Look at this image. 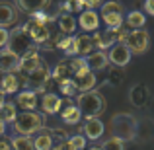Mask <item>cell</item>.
<instances>
[{"instance_id":"2","label":"cell","mask_w":154,"mask_h":150,"mask_svg":"<svg viewBox=\"0 0 154 150\" xmlns=\"http://www.w3.org/2000/svg\"><path fill=\"white\" fill-rule=\"evenodd\" d=\"M109 131L121 140H133L137 136V119L129 113H117L109 121Z\"/></svg>"},{"instance_id":"41","label":"cell","mask_w":154,"mask_h":150,"mask_svg":"<svg viewBox=\"0 0 154 150\" xmlns=\"http://www.w3.org/2000/svg\"><path fill=\"white\" fill-rule=\"evenodd\" d=\"M84 2H86V8L94 10L96 6H100V4H102V0H84Z\"/></svg>"},{"instance_id":"35","label":"cell","mask_w":154,"mask_h":150,"mask_svg":"<svg viewBox=\"0 0 154 150\" xmlns=\"http://www.w3.org/2000/svg\"><path fill=\"white\" fill-rule=\"evenodd\" d=\"M29 16H31L33 22H39V23H49L51 22V16L47 14L45 10H37V12H33V14H29Z\"/></svg>"},{"instance_id":"5","label":"cell","mask_w":154,"mask_h":150,"mask_svg":"<svg viewBox=\"0 0 154 150\" xmlns=\"http://www.w3.org/2000/svg\"><path fill=\"white\" fill-rule=\"evenodd\" d=\"M123 43L131 49V53L140 55V53H144L148 49V45H150V35H148V31H144L143 27H140V29H129V33H127V37H125Z\"/></svg>"},{"instance_id":"11","label":"cell","mask_w":154,"mask_h":150,"mask_svg":"<svg viewBox=\"0 0 154 150\" xmlns=\"http://www.w3.org/2000/svg\"><path fill=\"white\" fill-rule=\"evenodd\" d=\"M72 80H74L78 92L94 90V86H96V74H94V70H92V68H84V70L76 72V74L72 76Z\"/></svg>"},{"instance_id":"44","label":"cell","mask_w":154,"mask_h":150,"mask_svg":"<svg viewBox=\"0 0 154 150\" xmlns=\"http://www.w3.org/2000/svg\"><path fill=\"white\" fill-rule=\"evenodd\" d=\"M2 105H4V92L0 90V107H2Z\"/></svg>"},{"instance_id":"27","label":"cell","mask_w":154,"mask_h":150,"mask_svg":"<svg viewBox=\"0 0 154 150\" xmlns=\"http://www.w3.org/2000/svg\"><path fill=\"white\" fill-rule=\"evenodd\" d=\"M57 22H59L60 33H64V35L74 33V29H76V20L72 18L70 14H60L59 18H57Z\"/></svg>"},{"instance_id":"23","label":"cell","mask_w":154,"mask_h":150,"mask_svg":"<svg viewBox=\"0 0 154 150\" xmlns=\"http://www.w3.org/2000/svg\"><path fill=\"white\" fill-rule=\"evenodd\" d=\"M86 63H88V66H90L92 70H102V68L107 66L109 59H107L105 53L98 51V53H90V55L86 57Z\"/></svg>"},{"instance_id":"20","label":"cell","mask_w":154,"mask_h":150,"mask_svg":"<svg viewBox=\"0 0 154 150\" xmlns=\"http://www.w3.org/2000/svg\"><path fill=\"white\" fill-rule=\"evenodd\" d=\"M60 107H63V99H60L59 96H55V94H45V96H43V99H41L43 113L53 115V113L60 111Z\"/></svg>"},{"instance_id":"30","label":"cell","mask_w":154,"mask_h":150,"mask_svg":"<svg viewBox=\"0 0 154 150\" xmlns=\"http://www.w3.org/2000/svg\"><path fill=\"white\" fill-rule=\"evenodd\" d=\"M64 146H66V150H84L86 148V139L82 135H74L64 142Z\"/></svg>"},{"instance_id":"15","label":"cell","mask_w":154,"mask_h":150,"mask_svg":"<svg viewBox=\"0 0 154 150\" xmlns=\"http://www.w3.org/2000/svg\"><path fill=\"white\" fill-rule=\"evenodd\" d=\"M20 59H22V57L16 55V53L10 51V49L2 51L0 53V70L2 72H16V70H20Z\"/></svg>"},{"instance_id":"4","label":"cell","mask_w":154,"mask_h":150,"mask_svg":"<svg viewBox=\"0 0 154 150\" xmlns=\"http://www.w3.org/2000/svg\"><path fill=\"white\" fill-rule=\"evenodd\" d=\"M8 49L10 51H14L16 55H26L27 51H31V49H35V43L31 41V37L23 31V27L20 26V27H16L14 31H10V37H8Z\"/></svg>"},{"instance_id":"24","label":"cell","mask_w":154,"mask_h":150,"mask_svg":"<svg viewBox=\"0 0 154 150\" xmlns=\"http://www.w3.org/2000/svg\"><path fill=\"white\" fill-rule=\"evenodd\" d=\"M18 105L22 109H35L37 107V94L33 90H26L18 96Z\"/></svg>"},{"instance_id":"40","label":"cell","mask_w":154,"mask_h":150,"mask_svg":"<svg viewBox=\"0 0 154 150\" xmlns=\"http://www.w3.org/2000/svg\"><path fill=\"white\" fill-rule=\"evenodd\" d=\"M10 140H6L4 139V135H0V150H12V146H10Z\"/></svg>"},{"instance_id":"32","label":"cell","mask_w":154,"mask_h":150,"mask_svg":"<svg viewBox=\"0 0 154 150\" xmlns=\"http://www.w3.org/2000/svg\"><path fill=\"white\" fill-rule=\"evenodd\" d=\"M59 88H60V92H63L66 98H72V96L78 94V88H76V84H74V80H72V78L59 82Z\"/></svg>"},{"instance_id":"29","label":"cell","mask_w":154,"mask_h":150,"mask_svg":"<svg viewBox=\"0 0 154 150\" xmlns=\"http://www.w3.org/2000/svg\"><path fill=\"white\" fill-rule=\"evenodd\" d=\"M12 146H14V150H35V146H33V140H31L27 135L16 136V139L12 140Z\"/></svg>"},{"instance_id":"8","label":"cell","mask_w":154,"mask_h":150,"mask_svg":"<svg viewBox=\"0 0 154 150\" xmlns=\"http://www.w3.org/2000/svg\"><path fill=\"white\" fill-rule=\"evenodd\" d=\"M22 27H23V31L31 37V41H33L35 45H43V43L49 41V37H51V31H49V26H47V23H39V22L29 20V22L23 23Z\"/></svg>"},{"instance_id":"9","label":"cell","mask_w":154,"mask_h":150,"mask_svg":"<svg viewBox=\"0 0 154 150\" xmlns=\"http://www.w3.org/2000/svg\"><path fill=\"white\" fill-rule=\"evenodd\" d=\"M131 49H129L125 43H115V45H111V51L107 53V59H109V63L111 64H115V66H127L129 64V60H131Z\"/></svg>"},{"instance_id":"34","label":"cell","mask_w":154,"mask_h":150,"mask_svg":"<svg viewBox=\"0 0 154 150\" xmlns=\"http://www.w3.org/2000/svg\"><path fill=\"white\" fill-rule=\"evenodd\" d=\"M125 140H121V139H117V136H111L109 140H105L103 142V150H125Z\"/></svg>"},{"instance_id":"16","label":"cell","mask_w":154,"mask_h":150,"mask_svg":"<svg viewBox=\"0 0 154 150\" xmlns=\"http://www.w3.org/2000/svg\"><path fill=\"white\" fill-rule=\"evenodd\" d=\"M80 27L84 31H98L100 27V16L96 10L86 8L84 12H80Z\"/></svg>"},{"instance_id":"18","label":"cell","mask_w":154,"mask_h":150,"mask_svg":"<svg viewBox=\"0 0 154 150\" xmlns=\"http://www.w3.org/2000/svg\"><path fill=\"white\" fill-rule=\"evenodd\" d=\"M103 131H105V127H103L102 121H100V117H90L84 123V135L92 140H98L103 135Z\"/></svg>"},{"instance_id":"39","label":"cell","mask_w":154,"mask_h":150,"mask_svg":"<svg viewBox=\"0 0 154 150\" xmlns=\"http://www.w3.org/2000/svg\"><path fill=\"white\" fill-rule=\"evenodd\" d=\"M144 12L154 16V0H144Z\"/></svg>"},{"instance_id":"13","label":"cell","mask_w":154,"mask_h":150,"mask_svg":"<svg viewBox=\"0 0 154 150\" xmlns=\"http://www.w3.org/2000/svg\"><path fill=\"white\" fill-rule=\"evenodd\" d=\"M18 22V8L2 0L0 2V27H10Z\"/></svg>"},{"instance_id":"43","label":"cell","mask_w":154,"mask_h":150,"mask_svg":"<svg viewBox=\"0 0 154 150\" xmlns=\"http://www.w3.org/2000/svg\"><path fill=\"white\" fill-rule=\"evenodd\" d=\"M51 150H66V146H64V144H55Z\"/></svg>"},{"instance_id":"37","label":"cell","mask_w":154,"mask_h":150,"mask_svg":"<svg viewBox=\"0 0 154 150\" xmlns=\"http://www.w3.org/2000/svg\"><path fill=\"white\" fill-rule=\"evenodd\" d=\"M60 10H64L66 14H70V12H76V0H64L63 6H60Z\"/></svg>"},{"instance_id":"3","label":"cell","mask_w":154,"mask_h":150,"mask_svg":"<svg viewBox=\"0 0 154 150\" xmlns=\"http://www.w3.org/2000/svg\"><path fill=\"white\" fill-rule=\"evenodd\" d=\"M78 107L82 117L90 119V117H100L105 109V99L102 94L94 90H88V92H80L78 96Z\"/></svg>"},{"instance_id":"31","label":"cell","mask_w":154,"mask_h":150,"mask_svg":"<svg viewBox=\"0 0 154 150\" xmlns=\"http://www.w3.org/2000/svg\"><path fill=\"white\" fill-rule=\"evenodd\" d=\"M53 43H55V49L66 51L68 47H72V43H74V37H72V35H57V37L53 39Z\"/></svg>"},{"instance_id":"28","label":"cell","mask_w":154,"mask_h":150,"mask_svg":"<svg viewBox=\"0 0 154 150\" xmlns=\"http://www.w3.org/2000/svg\"><path fill=\"white\" fill-rule=\"evenodd\" d=\"M144 23H146V18L143 12H131L127 16V26L131 29H140V27H144Z\"/></svg>"},{"instance_id":"14","label":"cell","mask_w":154,"mask_h":150,"mask_svg":"<svg viewBox=\"0 0 154 150\" xmlns=\"http://www.w3.org/2000/svg\"><path fill=\"white\" fill-rule=\"evenodd\" d=\"M72 47H74V53L78 57H88L90 53L96 51V41L90 35H78V37H74Z\"/></svg>"},{"instance_id":"42","label":"cell","mask_w":154,"mask_h":150,"mask_svg":"<svg viewBox=\"0 0 154 150\" xmlns=\"http://www.w3.org/2000/svg\"><path fill=\"white\" fill-rule=\"evenodd\" d=\"M4 123H6V121H4L2 115H0V135H4Z\"/></svg>"},{"instance_id":"25","label":"cell","mask_w":154,"mask_h":150,"mask_svg":"<svg viewBox=\"0 0 154 150\" xmlns=\"http://www.w3.org/2000/svg\"><path fill=\"white\" fill-rule=\"evenodd\" d=\"M51 78L57 80V82H63V80L72 78V70H70V66H68V60H60V63L57 64L55 70L51 72Z\"/></svg>"},{"instance_id":"46","label":"cell","mask_w":154,"mask_h":150,"mask_svg":"<svg viewBox=\"0 0 154 150\" xmlns=\"http://www.w3.org/2000/svg\"><path fill=\"white\" fill-rule=\"evenodd\" d=\"M90 150H103V148H100V146H94V148H90Z\"/></svg>"},{"instance_id":"36","label":"cell","mask_w":154,"mask_h":150,"mask_svg":"<svg viewBox=\"0 0 154 150\" xmlns=\"http://www.w3.org/2000/svg\"><path fill=\"white\" fill-rule=\"evenodd\" d=\"M109 82H113V84H119L121 80H123V68L121 66H115V68H111V72H109Z\"/></svg>"},{"instance_id":"22","label":"cell","mask_w":154,"mask_h":150,"mask_svg":"<svg viewBox=\"0 0 154 150\" xmlns=\"http://www.w3.org/2000/svg\"><path fill=\"white\" fill-rule=\"evenodd\" d=\"M51 0H18V8L26 14H33L37 10H45Z\"/></svg>"},{"instance_id":"10","label":"cell","mask_w":154,"mask_h":150,"mask_svg":"<svg viewBox=\"0 0 154 150\" xmlns=\"http://www.w3.org/2000/svg\"><path fill=\"white\" fill-rule=\"evenodd\" d=\"M119 27H107L105 31L102 33H96L94 35V41H96V47L98 49H109L111 45H115L117 41H119Z\"/></svg>"},{"instance_id":"38","label":"cell","mask_w":154,"mask_h":150,"mask_svg":"<svg viewBox=\"0 0 154 150\" xmlns=\"http://www.w3.org/2000/svg\"><path fill=\"white\" fill-rule=\"evenodd\" d=\"M8 37H10V33L6 31V27H0V49L8 45Z\"/></svg>"},{"instance_id":"7","label":"cell","mask_w":154,"mask_h":150,"mask_svg":"<svg viewBox=\"0 0 154 150\" xmlns=\"http://www.w3.org/2000/svg\"><path fill=\"white\" fill-rule=\"evenodd\" d=\"M102 20L107 23V27H119L123 26V6L115 0L102 4Z\"/></svg>"},{"instance_id":"1","label":"cell","mask_w":154,"mask_h":150,"mask_svg":"<svg viewBox=\"0 0 154 150\" xmlns=\"http://www.w3.org/2000/svg\"><path fill=\"white\" fill-rule=\"evenodd\" d=\"M45 127V117L41 113H35V109H23L14 119V129L20 135H33Z\"/></svg>"},{"instance_id":"19","label":"cell","mask_w":154,"mask_h":150,"mask_svg":"<svg viewBox=\"0 0 154 150\" xmlns=\"http://www.w3.org/2000/svg\"><path fill=\"white\" fill-rule=\"evenodd\" d=\"M63 111H60V117H63V121L66 125H76L80 121V117H82V113H80V107L74 103H70V101H66V105L64 107H60Z\"/></svg>"},{"instance_id":"21","label":"cell","mask_w":154,"mask_h":150,"mask_svg":"<svg viewBox=\"0 0 154 150\" xmlns=\"http://www.w3.org/2000/svg\"><path fill=\"white\" fill-rule=\"evenodd\" d=\"M20 84H22V80H20V76H16L14 72H6L2 78V82H0V90L4 92V94H16L20 88Z\"/></svg>"},{"instance_id":"45","label":"cell","mask_w":154,"mask_h":150,"mask_svg":"<svg viewBox=\"0 0 154 150\" xmlns=\"http://www.w3.org/2000/svg\"><path fill=\"white\" fill-rule=\"evenodd\" d=\"M4 74H6V72H2V70H0V82H2V78H4Z\"/></svg>"},{"instance_id":"33","label":"cell","mask_w":154,"mask_h":150,"mask_svg":"<svg viewBox=\"0 0 154 150\" xmlns=\"http://www.w3.org/2000/svg\"><path fill=\"white\" fill-rule=\"evenodd\" d=\"M0 115H2V119L4 121H10V123H14V119H16V105L14 103H6L4 101V105L0 107Z\"/></svg>"},{"instance_id":"17","label":"cell","mask_w":154,"mask_h":150,"mask_svg":"<svg viewBox=\"0 0 154 150\" xmlns=\"http://www.w3.org/2000/svg\"><path fill=\"white\" fill-rule=\"evenodd\" d=\"M129 98H131V103L135 105V107H144V105L148 103L150 94H148V88L144 86V84H137V86L131 88Z\"/></svg>"},{"instance_id":"6","label":"cell","mask_w":154,"mask_h":150,"mask_svg":"<svg viewBox=\"0 0 154 150\" xmlns=\"http://www.w3.org/2000/svg\"><path fill=\"white\" fill-rule=\"evenodd\" d=\"M23 78V84H29L31 88H33V92L37 94V92H43L47 88V84H49V80H51V72H49V68L45 66V63L41 64V66H37L33 72H29V74H22Z\"/></svg>"},{"instance_id":"26","label":"cell","mask_w":154,"mask_h":150,"mask_svg":"<svg viewBox=\"0 0 154 150\" xmlns=\"http://www.w3.org/2000/svg\"><path fill=\"white\" fill-rule=\"evenodd\" d=\"M33 146L35 150H51L55 146V140H53V135L51 131H45V133H39L33 140Z\"/></svg>"},{"instance_id":"12","label":"cell","mask_w":154,"mask_h":150,"mask_svg":"<svg viewBox=\"0 0 154 150\" xmlns=\"http://www.w3.org/2000/svg\"><path fill=\"white\" fill-rule=\"evenodd\" d=\"M43 60L41 57L37 55V49H31L27 51L26 55H22V59H20V72L22 74H29V72H33L37 66H41Z\"/></svg>"}]
</instances>
